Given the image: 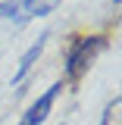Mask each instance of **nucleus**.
<instances>
[{
  "label": "nucleus",
  "mask_w": 122,
  "mask_h": 125,
  "mask_svg": "<svg viewBox=\"0 0 122 125\" xmlns=\"http://www.w3.org/2000/svg\"><path fill=\"white\" fill-rule=\"evenodd\" d=\"M44 47H47V34H41V38H38V41H34V44H31L28 50L19 56V69H16V75H13V84H19V81L31 72V66H34V62H38V56L44 53Z\"/></svg>",
  "instance_id": "nucleus-3"
},
{
  "label": "nucleus",
  "mask_w": 122,
  "mask_h": 125,
  "mask_svg": "<svg viewBox=\"0 0 122 125\" xmlns=\"http://www.w3.org/2000/svg\"><path fill=\"white\" fill-rule=\"evenodd\" d=\"M19 10H22L19 0H3V3H0V19H16Z\"/></svg>",
  "instance_id": "nucleus-5"
},
{
  "label": "nucleus",
  "mask_w": 122,
  "mask_h": 125,
  "mask_svg": "<svg viewBox=\"0 0 122 125\" xmlns=\"http://www.w3.org/2000/svg\"><path fill=\"white\" fill-rule=\"evenodd\" d=\"M60 91H63V81L50 84V88H47V91L28 106V113H25V122H22V125H41L47 116H50V106H53V100L60 97Z\"/></svg>",
  "instance_id": "nucleus-2"
},
{
  "label": "nucleus",
  "mask_w": 122,
  "mask_h": 125,
  "mask_svg": "<svg viewBox=\"0 0 122 125\" xmlns=\"http://www.w3.org/2000/svg\"><path fill=\"white\" fill-rule=\"evenodd\" d=\"M119 106H122V100H119V97H113V103L107 106V116H103V125H113L116 119H119Z\"/></svg>",
  "instance_id": "nucleus-6"
},
{
  "label": "nucleus",
  "mask_w": 122,
  "mask_h": 125,
  "mask_svg": "<svg viewBox=\"0 0 122 125\" xmlns=\"http://www.w3.org/2000/svg\"><path fill=\"white\" fill-rule=\"evenodd\" d=\"M19 6L25 16H50L60 6V0H19Z\"/></svg>",
  "instance_id": "nucleus-4"
},
{
  "label": "nucleus",
  "mask_w": 122,
  "mask_h": 125,
  "mask_svg": "<svg viewBox=\"0 0 122 125\" xmlns=\"http://www.w3.org/2000/svg\"><path fill=\"white\" fill-rule=\"evenodd\" d=\"M113 3H119V0H113Z\"/></svg>",
  "instance_id": "nucleus-7"
},
{
  "label": "nucleus",
  "mask_w": 122,
  "mask_h": 125,
  "mask_svg": "<svg viewBox=\"0 0 122 125\" xmlns=\"http://www.w3.org/2000/svg\"><path fill=\"white\" fill-rule=\"evenodd\" d=\"M107 50V34H81V38H72L69 47H66V78L69 81H78L88 69L94 66V60Z\"/></svg>",
  "instance_id": "nucleus-1"
}]
</instances>
